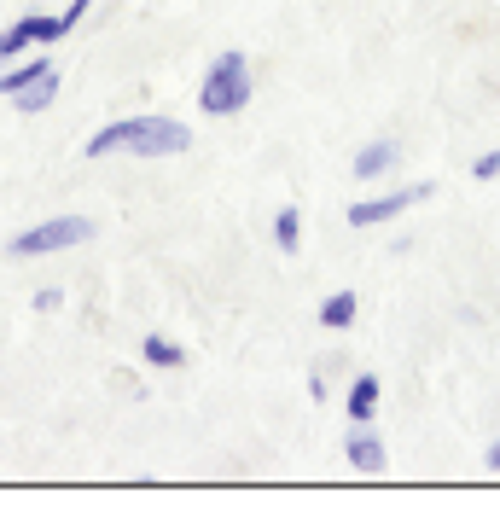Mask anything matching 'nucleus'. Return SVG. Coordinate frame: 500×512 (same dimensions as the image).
<instances>
[{
	"label": "nucleus",
	"mask_w": 500,
	"mask_h": 512,
	"mask_svg": "<svg viewBox=\"0 0 500 512\" xmlns=\"http://www.w3.org/2000/svg\"><path fill=\"white\" fill-rule=\"evenodd\" d=\"M140 355H146V367H157V373H175V367H187V350H181L175 338H163V332H146Z\"/></svg>",
	"instance_id": "9d476101"
},
{
	"label": "nucleus",
	"mask_w": 500,
	"mask_h": 512,
	"mask_svg": "<svg viewBox=\"0 0 500 512\" xmlns=\"http://www.w3.org/2000/svg\"><path fill=\"white\" fill-rule=\"evenodd\" d=\"M471 175L477 181H500V152H483V158L471 163Z\"/></svg>",
	"instance_id": "2eb2a0df"
},
{
	"label": "nucleus",
	"mask_w": 500,
	"mask_h": 512,
	"mask_svg": "<svg viewBox=\"0 0 500 512\" xmlns=\"http://www.w3.org/2000/svg\"><path fill=\"white\" fill-rule=\"evenodd\" d=\"M274 245H280L285 256H297V251H303V216H297L291 204H285L280 216H274Z\"/></svg>",
	"instance_id": "f8f14e48"
},
{
	"label": "nucleus",
	"mask_w": 500,
	"mask_h": 512,
	"mask_svg": "<svg viewBox=\"0 0 500 512\" xmlns=\"http://www.w3.org/2000/svg\"><path fill=\"white\" fill-rule=\"evenodd\" d=\"M88 12H94V0H70V6L59 12V18H64V30H76V24H82Z\"/></svg>",
	"instance_id": "dca6fc26"
},
{
	"label": "nucleus",
	"mask_w": 500,
	"mask_h": 512,
	"mask_svg": "<svg viewBox=\"0 0 500 512\" xmlns=\"http://www.w3.org/2000/svg\"><path fill=\"white\" fill-rule=\"evenodd\" d=\"M24 24H30V41L35 47H53V41H64V18H53V12H30V18H24Z\"/></svg>",
	"instance_id": "ddd939ff"
},
{
	"label": "nucleus",
	"mask_w": 500,
	"mask_h": 512,
	"mask_svg": "<svg viewBox=\"0 0 500 512\" xmlns=\"http://www.w3.org/2000/svg\"><path fill=\"white\" fill-rule=\"evenodd\" d=\"M489 472H500V443H495V448H489Z\"/></svg>",
	"instance_id": "a211bd4d"
},
{
	"label": "nucleus",
	"mask_w": 500,
	"mask_h": 512,
	"mask_svg": "<svg viewBox=\"0 0 500 512\" xmlns=\"http://www.w3.org/2000/svg\"><path fill=\"white\" fill-rule=\"evenodd\" d=\"M59 303H64V291H59V286L35 291V309H41V315H47V309H59Z\"/></svg>",
	"instance_id": "f3484780"
},
{
	"label": "nucleus",
	"mask_w": 500,
	"mask_h": 512,
	"mask_svg": "<svg viewBox=\"0 0 500 512\" xmlns=\"http://www.w3.org/2000/svg\"><path fill=\"white\" fill-rule=\"evenodd\" d=\"M53 70V59L47 53H35V59H12V64H0V94L12 99V94H24L35 76H47Z\"/></svg>",
	"instance_id": "0eeeda50"
},
{
	"label": "nucleus",
	"mask_w": 500,
	"mask_h": 512,
	"mask_svg": "<svg viewBox=\"0 0 500 512\" xmlns=\"http://www.w3.org/2000/svg\"><path fill=\"white\" fill-rule=\"evenodd\" d=\"M431 192H437L431 181H413V187H396V192H384V198H361V204H349V227H355V233H367V227L396 222L402 210H413V204H425Z\"/></svg>",
	"instance_id": "20e7f679"
},
{
	"label": "nucleus",
	"mask_w": 500,
	"mask_h": 512,
	"mask_svg": "<svg viewBox=\"0 0 500 512\" xmlns=\"http://www.w3.org/2000/svg\"><path fill=\"white\" fill-rule=\"evenodd\" d=\"M344 460L355 466V472H367V478H378V472L390 466V454H384V437H378V425H373V419H349Z\"/></svg>",
	"instance_id": "39448f33"
},
{
	"label": "nucleus",
	"mask_w": 500,
	"mask_h": 512,
	"mask_svg": "<svg viewBox=\"0 0 500 512\" xmlns=\"http://www.w3.org/2000/svg\"><path fill=\"white\" fill-rule=\"evenodd\" d=\"M88 239H94V222H88V216H53V222H35V227H24L18 239H6V256L35 262V256H53V251H76V245H88Z\"/></svg>",
	"instance_id": "7ed1b4c3"
},
{
	"label": "nucleus",
	"mask_w": 500,
	"mask_h": 512,
	"mask_svg": "<svg viewBox=\"0 0 500 512\" xmlns=\"http://www.w3.org/2000/svg\"><path fill=\"white\" fill-rule=\"evenodd\" d=\"M355 309H361L355 291H332V297L320 303V326H326V332H349V326H355Z\"/></svg>",
	"instance_id": "9b49d317"
},
{
	"label": "nucleus",
	"mask_w": 500,
	"mask_h": 512,
	"mask_svg": "<svg viewBox=\"0 0 500 512\" xmlns=\"http://www.w3.org/2000/svg\"><path fill=\"white\" fill-rule=\"evenodd\" d=\"M53 99H59V70H47V76H35V82L24 88V94H12V105H18L24 117H41V111H47Z\"/></svg>",
	"instance_id": "1a4fd4ad"
},
{
	"label": "nucleus",
	"mask_w": 500,
	"mask_h": 512,
	"mask_svg": "<svg viewBox=\"0 0 500 512\" xmlns=\"http://www.w3.org/2000/svg\"><path fill=\"white\" fill-rule=\"evenodd\" d=\"M192 146V128L175 123V117H117V123H105L82 146L88 158H111V152H134V158H175V152H187Z\"/></svg>",
	"instance_id": "f257e3e1"
},
{
	"label": "nucleus",
	"mask_w": 500,
	"mask_h": 512,
	"mask_svg": "<svg viewBox=\"0 0 500 512\" xmlns=\"http://www.w3.org/2000/svg\"><path fill=\"white\" fill-rule=\"evenodd\" d=\"M396 163H402V146L396 140H373V146L355 152V181H384Z\"/></svg>",
	"instance_id": "423d86ee"
},
{
	"label": "nucleus",
	"mask_w": 500,
	"mask_h": 512,
	"mask_svg": "<svg viewBox=\"0 0 500 512\" xmlns=\"http://www.w3.org/2000/svg\"><path fill=\"white\" fill-rule=\"evenodd\" d=\"M245 105H250V59L239 47H227V53L210 59L204 82H198V111L204 117H239Z\"/></svg>",
	"instance_id": "f03ea898"
},
{
	"label": "nucleus",
	"mask_w": 500,
	"mask_h": 512,
	"mask_svg": "<svg viewBox=\"0 0 500 512\" xmlns=\"http://www.w3.org/2000/svg\"><path fill=\"white\" fill-rule=\"evenodd\" d=\"M344 414L349 419H373L378 414V373H355V379H349Z\"/></svg>",
	"instance_id": "6e6552de"
},
{
	"label": "nucleus",
	"mask_w": 500,
	"mask_h": 512,
	"mask_svg": "<svg viewBox=\"0 0 500 512\" xmlns=\"http://www.w3.org/2000/svg\"><path fill=\"white\" fill-rule=\"evenodd\" d=\"M35 41H30V24H24V18H18V24H12V30H0V64H12V59H24V53H30Z\"/></svg>",
	"instance_id": "4468645a"
}]
</instances>
